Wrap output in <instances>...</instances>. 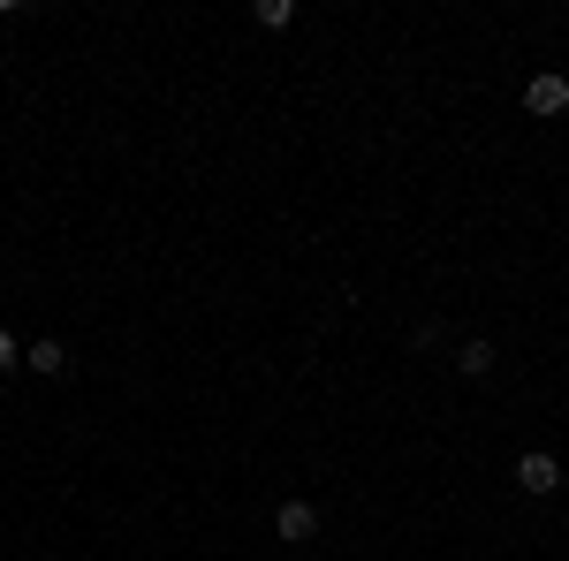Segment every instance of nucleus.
<instances>
[{
    "label": "nucleus",
    "instance_id": "obj_1",
    "mask_svg": "<svg viewBox=\"0 0 569 561\" xmlns=\"http://www.w3.org/2000/svg\"><path fill=\"white\" fill-rule=\"evenodd\" d=\"M555 485H562V463H555L547 448H531L525 463H517V493H531V501H539V493H555Z\"/></svg>",
    "mask_w": 569,
    "mask_h": 561
},
{
    "label": "nucleus",
    "instance_id": "obj_2",
    "mask_svg": "<svg viewBox=\"0 0 569 561\" xmlns=\"http://www.w3.org/2000/svg\"><path fill=\"white\" fill-rule=\"evenodd\" d=\"M273 531H281L289 547H305V539H319V509H311V501H281V517H273Z\"/></svg>",
    "mask_w": 569,
    "mask_h": 561
},
{
    "label": "nucleus",
    "instance_id": "obj_3",
    "mask_svg": "<svg viewBox=\"0 0 569 561\" xmlns=\"http://www.w3.org/2000/svg\"><path fill=\"white\" fill-rule=\"evenodd\" d=\"M525 107H531V114H562V107H569V77H555V69H547V77H531Z\"/></svg>",
    "mask_w": 569,
    "mask_h": 561
},
{
    "label": "nucleus",
    "instance_id": "obj_4",
    "mask_svg": "<svg viewBox=\"0 0 569 561\" xmlns=\"http://www.w3.org/2000/svg\"><path fill=\"white\" fill-rule=\"evenodd\" d=\"M23 364H31L39 380H61V372H69V349H61V342H31V349H23Z\"/></svg>",
    "mask_w": 569,
    "mask_h": 561
},
{
    "label": "nucleus",
    "instance_id": "obj_5",
    "mask_svg": "<svg viewBox=\"0 0 569 561\" xmlns=\"http://www.w3.org/2000/svg\"><path fill=\"white\" fill-rule=\"evenodd\" d=\"M456 372H463V380H486V372H493V342H463L456 349Z\"/></svg>",
    "mask_w": 569,
    "mask_h": 561
},
{
    "label": "nucleus",
    "instance_id": "obj_6",
    "mask_svg": "<svg viewBox=\"0 0 569 561\" xmlns=\"http://www.w3.org/2000/svg\"><path fill=\"white\" fill-rule=\"evenodd\" d=\"M251 16H259V31H289V23H297V8H289V0H259Z\"/></svg>",
    "mask_w": 569,
    "mask_h": 561
},
{
    "label": "nucleus",
    "instance_id": "obj_7",
    "mask_svg": "<svg viewBox=\"0 0 569 561\" xmlns=\"http://www.w3.org/2000/svg\"><path fill=\"white\" fill-rule=\"evenodd\" d=\"M16 364H23V349H16V334L0 327V372H16Z\"/></svg>",
    "mask_w": 569,
    "mask_h": 561
}]
</instances>
